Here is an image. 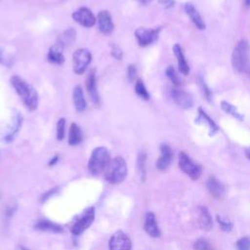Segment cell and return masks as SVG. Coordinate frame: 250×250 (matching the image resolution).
<instances>
[{
    "instance_id": "d6986e66",
    "label": "cell",
    "mask_w": 250,
    "mask_h": 250,
    "mask_svg": "<svg viewBox=\"0 0 250 250\" xmlns=\"http://www.w3.org/2000/svg\"><path fill=\"white\" fill-rule=\"evenodd\" d=\"M173 52H174L175 57L177 58L179 71L184 75H188L189 73V66H188V63L187 62V60L185 58L184 51H183V48L181 47V45L175 44L173 46Z\"/></svg>"
},
{
    "instance_id": "ba28073f",
    "label": "cell",
    "mask_w": 250,
    "mask_h": 250,
    "mask_svg": "<svg viewBox=\"0 0 250 250\" xmlns=\"http://www.w3.org/2000/svg\"><path fill=\"white\" fill-rule=\"evenodd\" d=\"M160 30H161V27H157V28L139 27L135 31V37L138 41V44L141 47H146L148 45L153 44L158 39Z\"/></svg>"
},
{
    "instance_id": "6da1fadb",
    "label": "cell",
    "mask_w": 250,
    "mask_h": 250,
    "mask_svg": "<svg viewBox=\"0 0 250 250\" xmlns=\"http://www.w3.org/2000/svg\"><path fill=\"white\" fill-rule=\"evenodd\" d=\"M10 81L25 107L30 111L36 110L39 104V96L37 91L19 75H13Z\"/></svg>"
},
{
    "instance_id": "8fae6325",
    "label": "cell",
    "mask_w": 250,
    "mask_h": 250,
    "mask_svg": "<svg viewBox=\"0 0 250 250\" xmlns=\"http://www.w3.org/2000/svg\"><path fill=\"white\" fill-rule=\"evenodd\" d=\"M85 85H86V89H87L88 95H89L92 103L96 106H99L100 104H101V98H100V95H99V92H98V88H97L96 69L95 68L91 69L89 71V73L87 74Z\"/></svg>"
},
{
    "instance_id": "74e56055",
    "label": "cell",
    "mask_w": 250,
    "mask_h": 250,
    "mask_svg": "<svg viewBox=\"0 0 250 250\" xmlns=\"http://www.w3.org/2000/svg\"><path fill=\"white\" fill-rule=\"evenodd\" d=\"M56 190H57V188H53L52 190H49L47 193H45V194H43L42 195V197H41V200H46L48 197H50L54 192H56Z\"/></svg>"
},
{
    "instance_id": "5b68a950",
    "label": "cell",
    "mask_w": 250,
    "mask_h": 250,
    "mask_svg": "<svg viewBox=\"0 0 250 250\" xmlns=\"http://www.w3.org/2000/svg\"><path fill=\"white\" fill-rule=\"evenodd\" d=\"M179 167L185 174H187L193 181L198 180L202 173L201 166L195 163L184 151H181L179 154Z\"/></svg>"
},
{
    "instance_id": "d6a6232c",
    "label": "cell",
    "mask_w": 250,
    "mask_h": 250,
    "mask_svg": "<svg viewBox=\"0 0 250 250\" xmlns=\"http://www.w3.org/2000/svg\"><path fill=\"white\" fill-rule=\"evenodd\" d=\"M57 139L59 141L63 140L65 136V119L60 118L57 122Z\"/></svg>"
},
{
    "instance_id": "30bf717a",
    "label": "cell",
    "mask_w": 250,
    "mask_h": 250,
    "mask_svg": "<svg viewBox=\"0 0 250 250\" xmlns=\"http://www.w3.org/2000/svg\"><path fill=\"white\" fill-rule=\"evenodd\" d=\"M71 17L77 23H79L80 25L85 26V27L94 26L96 23V21H97L96 17L92 13V11L86 7L79 8L78 10H76L75 12L72 13Z\"/></svg>"
},
{
    "instance_id": "f1b7e54d",
    "label": "cell",
    "mask_w": 250,
    "mask_h": 250,
    "mask_svg": "<svg viewBox=\"0 0 250 250\" xmlns=\"http://www.w3.org/2000/svg\"><path fill=\"white\" fill-rule=\"evenodd\" d=\"M146 154L145 152H140V154L138 156V160H137V165H138V169L141 174L142 181H146Z\"/></svg>"
},
{
    "instance_id": "1f68e13d",
    "label": "cell",
    "mask_w": 250,
    "mask_h": 250,
    "mask_svg": "<svg viewBox=\"0 0 250 250\" xmlns=\"http://www.w3.org/2000/svg\"><path fill=\"white\" fill-rule=\"evenodd\" d=\"M216 219H217V222H218V224H219L220 229H221L223 231H225V232H229V231L232 229L233 225H232V223H231L230 221H229V220H227V219H224V218H222V217L219 216V215L216 216Z\"/></svg>"
},
{
    "instance_id": "8992f818",
    "label": "cell",
    "mask_w": 250,
    "mask_h": 250,
    "mask_svg": "<svg viewBox=\"0 0 250 250\" xmlns=\"http://www.w3.org/2000/svg\"><path fill=\"white\" fill-rule=\"evenodd\" d=\"M95 220V208L89 207L83 211V213L76 219L75 223L72 225L70 231L73 235H80L84 232Z\"/></svg>"
},
{
    "instance_id": "9c48e42d",
    "label": "cell",
    "mask_w": 250,
    "mask_h": 250,
    "mask_svg": "<svg viewBox=\"0 0 250 250\" xmlns=\"http://www.w3.org/2000/svg\"><path fill=\"white\" fill-rule=\"evenodd\" d=\"M109 250H132L130 237L122 230L115 231L108 242Z\"/></svg>"
},
{
    "instance_id": "4fadbf2b",
    "label": "cell",
    "mask_w": 250,
    "mask_h": 250,
    "mask_svg": "<svg viewBox=\"0 0 250 250\" xmlns=\"http://www.w3.org/2000/svg\"><path fill=\"white\" fill-rule=\"evenodd\" d=\"M98 27L99 30L104 34H110L114 29V23L112 21L111 15L106 10H102L98 14Z\"/></svg>"
},
{
    "instance_id": "ab89813d",
    "label": "cell",
    "mask_w": 250,
    "mask_h": 250,
    "mask_svg": "<svg viewBox=\"0 0 250 250\" xmlns=\"http://www.w3.org/2000/svg\"><path fill=\"white\" fill-rule=\"evenodd\" d=\"M0 63H2V64H6V65H8V64H9V63L7 62V59H5V56L3 55L2 50H0Z\"/></svg>"
},
{
    "instance_id": "ee69618b",
    "label": "cell",
    "mask_w": 250,
    "mask_h": 250,
    "mask_svg": "<svg viewBox=\"0 0 250 250\" xmlns=\"http://www.w3.org/2000/svg\"><path fill=\"white\" fill-rule=\"evenodd\" d=\"M245 4H246L247 6H250V0H245Z\"/></svg>"
},
{
    "instance_id": "8d00e7d4",
    "label": "cell",
    "mask_w": 250,
    "mask_h": 250,
    "mask_svg": "<svg viewBox=\"0 0 250 250\" xmlns=\"http://www.w3.org/2000/svg\"><path fill=\"white\" fill-rule=\"evenodd\" d=\"M111 55L117 60H122V50L117 46H112Z\"/></svg>"
},
{
    "instance_id": "277c9868",
    "label": "cell",
    "mask_w": 250,
    "mask_h": 250,
    "mask_svg": "<svg viewBox=\"0 0 250 250\" xmlns=\"http://www.w3.org/2000/svg\"><path fill=\"white\" fill-rule=\"evenodd\" d=\"M128 169L126 161L121 156H116L112 160L105 170V180L110 184H119L127 177Z\"/></svg>"
},
{
    "instance_id": "5bb4252c",
    "label": "cell",
    "mask_w": 250,
    "mask_h": 250,
    "mask_svg": "<svg viewBox=\"0 0 250 250\" xmlns=\"http://www.w3.org/2000/svg\"><path fill=\"white\" fill-rule=\"evenodd\" d=\"M173 159L172 148L167 144L160 146V156L156 161V168L159 171H165L170 166Z\"/></svg>"
},
{
    "instance_id": "4dcf8cb0",
    "label": "cell",
    "mask_w": 250,
    "mask_h": 250,
    "mask_svg": "<svg viewBox=\"0 0 250 250\" xmlns=\"http://www.w3.org/2000/svg\"><path fill=\"white\" fill-rule=\"evenodd\" d=\"M166 76L168 77V79L175 85V86H179L181 84V80L175 70V68L172 66V65H169L167 68H166Z\"/></svg>"
},
{
    "instance_id": "60d3db41",
    "label": "cell",
    "mask_w": 250,
    "mask_h": 250,
    "mask_svg": "<svg viewBox=\"0 0 250 250\" xmlns=\"http://www.w3.org/2000/svg\"><path fill=\"white\" fill-rule=\"evenodd\" d=\"M58 160H59V156H58V155H55V156L49 161V166L55 165V164L58 162Z\"/></svg>"
},
{
    "instance_id": "603a6c76",
    "label": "cell",
    "mask_w": 250,
    "mask_h": 250,
    "mask_svg": "<svg viewBox=\"0 0 250 250\" xmlns=\"http://www.w3.org/2000/svg\"><path fill=\"white\" fill-rule=\"evenodd\" d=\"M198 120L201 123H204L209 128V135L213 136L219 131V126L215 123V121L206 113V111L202 107H198Z\"/></svg>"
},
{
    "instance_id": "9a60e30c",
    "label": "cell",
    "mask_w": 250,
    "mask_h": 250,
    "mask_svg": "<svg viewBox=\"0 0 250 250\" xmlns=\"http://www.w3.org/2000/svg\"><path fill=\"white\" fill-rule=\"evenodd\" d=\"M171 96L175 104L182 108H190L193 105V101L191 97L182 90L173 89L171 92Z\"/></svg>"
},
{
    "instance_id": "484cf974",
    "label": "cell",
    "mask_w": 250,
    "mask_h": 250,
    "mask_svg": "<svg viewBox=\"0 0 250 250\" xmlns=\"http://www.w3.org/2000/svg\"><path fill=\"white\" fill-rule=\"evenodd\" d=\"M75 37H76V32L74 29L72 28H68L66 29L60 37L59 39V42L62 46H63V48L69 44H71L74 40H75Z\"/></svg>"
},
{
    "instance_id": "ffe728a7",
    "label": "cell",
    "mask_w": 250,
    "mask_h": 250,
    "mask_svg": "<svg viewBox=\"0 0 250 250\" xmlns=\"http://www.w3.org/2000/svg\"><path fill=\"white\" fill-rule=\"evenodd\" d=\"M184 8H185L186 13L188 15L190 21L193 22V24L198 29H204L205 28V23H204L201 16L199 15L198 11L196 10V8L191 3H186Z\"/></svg>"
},
{
    "instance_id": "ac0fdd59",
    "label": "cell",
    "mask_w": 250,
    "mask_h": 250,
    "mask_svg": "<svg viewBox=\"0 0 250 250\" xmlns=\"http://www.w3.org/2000/svg\"><path fill=\"white\" fill-rule=\"evenodd\" d=\"M63 46H62L60 43H56L53 45L47 54V59L49 62L54 64H62L64 62V56L62 53Z\"/></svg>"
},
{
    "instance_id": "52a82bcc",
    "label": "cell",
    "mask_w": 250,
    "mask_h": 250,
    "mask_svg": "<svg viewBox=\"0 0 250 250\" xmlns=\"http://www.w3.org/2000/svg\"><path fill=\"white\" fill-rule=\"evenodd\" d=\"M72 60H73V71L79 75L84 73L85 70L87 69L88 65L92 61V55L88 49L80 48L73 53Z\"/></svg>"
},
{
    "instance_id": "d4e9b609",
    "label": "cell",
    "mask_w": 250,
    "mask_h": 250,
    "mask_svg": "<svg viewBox=\"0 0 250 250\" xmlns=\"http://www.w3.org/2000/svg\"><path fill=\"white\" fill-rule=\"evenodd\" d=\"M83 140L81 128L76 123H71L68 132V144L70 146H77Z\"/></svg>"
},
{
    "instance_id": "44dd1931",
    "label": "cell",
    "mask_w": 250,
    "mask_h": 250,
    "mask_svg": "<svg viewBox=\"0 0 250 250\" xmlns=\"http://www.w3.org/2000/svg\"><path fill=\"white\" fill-rule=\"evenodd\" d=\"M198 225L203 230H210L212 229V217L205 206L198 207Z\"/></svg>"
},
{
    "instance_id": "7bdbcfd3",
    "label": "cell",
    "mask_w": 250,
    "mask_h": 250,
    "mask_svg": "<svg viewBox=\"0 0 250 250\" xmlns=\"http://www.w3.org/2000/svg\"><path fill=\"white\" fill-rule=\"evenodd\" d=\"M245 155H246V157L250 160V148H247V149L245 150Z\"/></svg>"
},
{
    "instance_id": "f35d334b",
    "label": "cell",
    "mask_w": 250,
    "mask_h": 250,
    "mask_svg": "<svg viewBox=\"0 0 250 250\" xmlns=\"http://www.w3.org/2000/svg\"><path fill=\"white\" fill-rule=\"evenodd\" d=\"M160 3L162 5H164L166 8H169V7L174 5V1L173 0H160Z\"/></svg>"
},
{
    "instance_id": "f546056e",
    "label": "cell",
    "mask_w": 250,
    "mask_h": 250,
    "mask_svg": "<svg viewBox=\"0 0 250 250\" xmlns=\"http://www.w3.org/2000/svg\"><path fill=\"white\" fill-rule=\"evenodd\" d=\"M193 250H215L205 238H198L193 243Z\"/></svg>"
},
{
    "instance_id": "83f0119b",
    "label": "cell",
    "mask_w": 250,
    "mask_h": 250,
    "mask_svg": "<svg viewBox=\"0 0 250 250\" xmlns=\"http://www.w3.org/2000/svg\"><path fill=\"white\" fill-rule=\"evenodd\" d=\"M221 107H222V109H223L225 112L229 113V115L235 117L236 119L242 120V116H241L240 113L237 111L236 107H235L234 105H232L231 104H229V103H228V102H226V101H222V102H221Z\"/></svg>"
},
{
    "instance_id": "7402d4cb",
    "label": "cell",
    "mask_w": 250,
    "mask_h": 250,
    "mask_svg": "<svg viewBox=\"0 0 250 250\" xmlns=\"http://www.w3.org/2000/svg\"><path fill=\"white\" fill-rule=\"evenodd\" d=\"M72 98H73V104H74L76 111L83 112L87 107V103L84 98L83 90L80 85H77L74 87L73 93H72Z\"/></svg>"
},
{
    "instance_id": "836d02e7",
    "label": "cell",
    "mask_w": 250,
    "mask_h": 250,
    "mask_svg": "<svg viewBox=\"0 0 250 250\" xmlns=\"http://www.w3.org/2000/svg\"><path fill=\"white\" fill-rule=\"evenodd\" d=\"M237 250H250V237L243 236L239 238L235 243Z\"/></svg>"
},
{
    "instance_id": "2e32d148",
    "label": "cell",
    "mask_w": 250,
    "mask_h": 250,
    "mask_svg": "<svg viewBox=\"0 0 250 250\" xmlns=\"http://www.w3.org/2000/svg\"><path fill=\"white\" fill-rule=\"evenodd\" d=\"M206 188L210 192V194L217 199H222L226 194L225 186L220 181H218L215 177H210L207 180Z\"/></svg>"
},
{
    "instance_id": "4316f807",
    "label": "cell",
    "mask_w": 250,
    "mask_h": 250,
    "mask_svg": "<svg viewBox=\"0 0 250 250\" xmlns=\"http://www.w3.org/2000/svg\"><path fill=\"white\" fill-rule=\"evenodd\" d=\"M135 92L136 94L144 99V100H149V93L148 91L146 90V87L145 85V83L143 82L142 79H137L136 80V83H135Z\"/></svg>"
},
{
    "instance_id": "e575fe53",
    "label": "cell",
    "mask_w": 250,
    "mask_h": 250,
    "mask_svg": "<svg viewBox=\"0 0 250 250\" xmlns=\"http://www.w3.org/2000/svg\"><path fill=\"white\" fill-rule=\"evenodd\" d=\"M137 77V68L134 64H129L127 67V79L129 82H134Z\"/></svg>"
},
{
    "instance_id": "7c38bea8",
    "label": "cell",
    "mask_w": 250,
    "mask_h": 250,
    "mask_svg": "<svg viewBox=\"0 0 250 250\" xmlns=\"http://www.w3.org/2000/svg\"><path fill=\"white\" fill-rule=\"evenodd\" d=\"M21 124H22V115L21 114V112L16 110V112L13 113L12 121L10 122V124L8 126L7 132L4 134L3 141L6 143L12 142L18 135L19 131L21 130Z\"/></svg>"
},
{
    "instance_id": "e0dca14e",
    "label": "cell",
    "mask_w": 250,
    "mask_h": 250,
    "mask_svg": "<svg viewBox=\"0 0 250 250\" xmlns=\"http://www.w3.org/2000/svg\"><path fill=\"white\" fill-rule=\"evenodd\" d=\"M144 229L146 232L151 237H158L160 235V229L156 221V217L152 212H148L146 215Z\"/></svg>"
},
{
    "instance_id": "3957f363",
    "label": "cell",
    "mask_w": 250,
    "mask_h": 250,
    "mask_svg": "<svg viewBox=\"0 0 250 250\" xmlns=\"http://www.w3.org/2000/svg\"><path fill=\"white\" fill-rule=\"evenodd\" d=\"M250 57V46L246 39L239 40L231 54V64L237 72H244Z\"/></svg>"
},
{
    "instance_id": "7a4b0ae2",
    "label": "cell",
    "mask_w": 250,
    "mask_h": 250,
    "mask_svg": "<svg viewBox=\"0 0 250 250\" xmlns=\"http://www.w3.org/2000/svg\"><path fill=\"white\" fill-rule=\"evenodd\" d=\"M110 153L104 146L93 149L88 161V170L92 175H100L104 172L110 163Z\"/></svg>"
},
{
    "instance_id": "b9f144b4",
    "label": "cell",
    "mask_w": 250,
    "mask_h": 250,
    "mask_svg": "<svg viewBox=\"0 0 250 250\" xmlns=\"http://www.w3.org/2000/svg\"><path fill=\"white\" fill-rule=\"evenodd\" d=\"M141 4H143V5H147V4H149L152 0H138Z\"/></svg>"
},
{
    "instance_id": "cb8c5ba5",
    "label": "cell",
    "mask_w": 250,
    "mask_h": 250,
    "mask_svg": "<svg viewBox=\"0 0 250 250\" xmlns=\"http://www.w3.org/2000/svg\"><path fill=\"white\" fill-rule=\"evenodd\" d=\"M34 228L36 229L39 230H44V231H49V232H55V233H61L63 231V229L62 226L50 222L48 220H41L39 222L36 223V225L34 226Z\"/></svg>"
},
{
    "instance_id": "d590c367",
    "label": "cell",
    "mask_w": 250,
    "mask_h": 250,
    "mask_svg": "<svg viewBox=\"0 0 250 250\" xmlns=\"http://www.w3.org/2000/svg\"><path fill=\"white\" fill-rule=\"evenodd\" d=\"M199 84H200V86H201L202 92H203L204 96L206 97V99L210 100V98H211L212 94H211V91H210L209 87L206 85V83L204 82V80H203V79H201V78H199Z\"/></svg>"
}]
</instances>
